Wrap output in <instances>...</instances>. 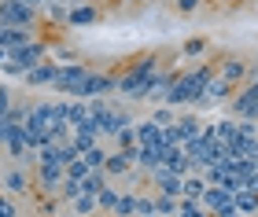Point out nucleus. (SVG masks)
<instances>
[{
  "label": "nucleus",
  "instance_id": "1",
  "mask_svg": "<svg viewBox=\"0 0 258 217\" xmlns=\"http://www.w3.org/2000/svg\"><path fill=\"white\" fill-rule=\"evenodd\" d=\"M159 70V59L155 55H144L137 66H129V70L118 77V92L125 96V99H144V88H148V81H151V74Z\"/></svg>",
  "mask_w": 258,
  "mask_h": 217
},
{
  "label": "nucleus",
  "instance_id": "2",
  "mask_svg": "<svg viewBox=\"0 0 258 217\" xmlns=\"http://www.w3.org/2000/svg\"><path fill=\"white\" fill-rule=\"evenodd\" d=\"M44 59V44H37V41H26V44H19V48H11L8 52V63H4V70L8 74H26V70H33Z\"/></svg>",
  "mask_w": 258,
  "mask_h": 217
},
{
  "label": "nucleus",
  "instance_id": "3",
  "mask_svg": "<svg viewBox=\"0 0 258 217\" xmlns=\"http://www.w3.org/2000/svg\"><path fill=\"white\" fill-rule=\"evenodd\" d=\"M114 85H118V77L89 70L85 77H81V85L74 88V96H78V99H96V96H107V92H114Z\"/></svg>",
  "mask_w": 258,
  "mask_h": 217
},
{
  "label": "nucleus",
  "instance_id": "4",
  "mask_svg": "<svg viewBox=\"0 0 258 217\" xmlns=\"http://www.w3.org/2000/svg\"><path fill=\"white\" fill-rule=\"evenodd\" d=\"M199 206H203L210 217H221V213H232L236 206H232V191L218 188V184H207V191L199 195Z\"/></svg>",
  "mask_w": 258,
  "mask_h": 217
},
{
  "label": "nucleus",
  "instance_id": "5",
  "mask_svg": "<svg viewBox=\"0 0 258 217\" xmlns=\"http://www.w3.org/2000/svg\"><path fill=\"white\" fill-rule=\"evenodd\" d=\"M33 15L37 11L26 8V4H19V0H0V26H33Z\"/></svg>",
  "mask_w": 258,
  "mask_h": 217
},
{
  "label": "nucleus",
  "instance_id": "6",
  "mask_svg": "<svg viewBox=\"0 0 258 217\" xmlns=\"http://www.w3.org/2000/svg\"><path fill=\"white\" fill-rule=\"evenodd\" d=\"M232 114H236V118L258 122V77H251V85L243 88L236 99H232Z\"/></svg>",
  "mask_w": 258,
  "mask_h": 217
},
{
  "label": "nucleus",
  "instance_id": "7",
  "mask_svg": "<svg viewBox=\"0 0 258 217\" xmlns=\"http://www.w3.org/2000/svg\"><path fill=\"white\" fill-rule=\"evenodd\" d=\"M177 77H181L177 70H166V74H162V70H155V74H151V81H148V88H144V99H151V103H162Z\"/></svg>",
  "mask_w": 258,
  "mask_h": 217
},
{
  "label": "nucleus",
  "instance_id": "8",
  "mask_svg": "<svg viewBox=\"0 0 258 217\" xmlns=\"http://www.w3.org/2000/svg\"><path fill=\"white\" fill-rule=\"evenodd\" d=\"M229 92H232V81H225L221 74H214V77H210V81L203 85V96H199L196 103H199V107H207V103H221V99H225Z\"/></svg>",
  "mask_w": 258,
  "mask_h": 217
},
{
  "label": "nucleus",
  "instance_id": "9",
  "mask_svg": "<svg viewBox=\"0 0 258 217\" xmlns=\"http://www.w3.org/2000/svg\"><path fill=\"white\" fill-rule=\"evenodd\" d=\"M89 74V66H81V63H70V66H59V77H55V88L67 96H74V88L81 85V77Z\"/></svg>",
  "mask_w": 258,
  "mask_h": 217
},
{
  "label": "nucleus",
  "instance_id": "10",
  "mask_svg": "<svg viewBox=\"0 0 258 217\" xmlns=\"http://www.w3.org/2000/svg\"><path fill=\"white\" fill-rule=\"evenodd\" d=\"M4 147H8V155H15V158H22L30 151V144H26V133H22V125H15V122H4Z\"/></svg>",
  "mask_w": 258,
  "mask_h": 217
},
{
  "label": "nucleus",
  "instance_id": "11",
  "mask_svg": "<svg viewBox=\"0 0 258 217\" xmlns=\"http://www.w3.org/2000/svg\"><path fill=\"white\" fill-rule=\"evenodd\" d=\"M22 77H26V85H33V88H41V85H55V77H59V66L41 59L37 66H33V70H26Z\"/></svg>",
  "mask_w": 258,
  "mask_h": 217
},
{
  "label": "nucleus",
  "instance_id": "12",
  "mask_svg": "<svg viewBox=\"0 0 258 217\" xmlns=\"http://www.w3.org/2000/svg\"><path fill=\"white\" fill-rule=\"evenodd\" d=\"M137 144H148V147H155V151L170 147L166 140H162V125H159V122H151V118L137 125Z\"/></svg>",
  "mask_w": 258,
  "mask_h": 217
},
{
  "label": "nucleus",
  "instance_id": "13",
  "mask_svg": "<svg viewBox=\"0 0 258 217\" xmlns=\"http://www.w3.org/2000/svg\"><path fill=\"white\" fill-rule=\"evenodd\" d=\"M151 180H155L159 195H181V177L170 173L166 166H155V169H151Z\"/></svg>",
  "mask_w": 258,
  "mask_h": 217
},
{
  "label": "nucleus",
  "instance_id": "14",
  "mask_svg": "<svg viewBox=\"0 0 258 217\" xmlns=\"http://www.w3.org/2000/svg\"><path fill=\"white\" fill-rule=\"evenodd\" d=\"M37 184L44 191H55L63 184V166H55V162H37Z\"/></svg>",
  "mask_w": 258,
  "mask_h": 217
},
{
  "label": "nucleus",
  "instance_id": "15",
  "mask_svg": "<svg viewBox=\"0 0 258 217\" xmlns=\"http://www.w3.org/2000/svg\"><path fill=\"white\" fill-rule=\"evenodd\" d=\"M67 22H70V26H96L100 11L92 8V4H74V8L67 11Z\"/></svg>",
  "mask_w": 258,
  "mask_h": 217
},
{
  "label": "nucleus",
  "instance_id": "16",
  "mask_svg": "<svg viewBox=\"0 0 258 217\" xmlns=\"http://www.w3.org/2000/svg\"><path fill=\"white\" fill-rule=\"evenodd\" d=\"M26 41H33V33L26 30V26H0V48H19V44H26Z\"/></svg>",
  "mask_w": 258,
  "mask_h": 217
},
{
  "label": "nucleus",
  "instance_id": "17",
  "mask_svg": "<svg viewBox=\"0 0 258 217\" xmlns=\"http://www.w3.org/2000/svg\"><path fill=\"white\" fill-rule=\"evenodd\" d=\"M232 206H236V213H243V217L258 213V191H254V188H240V191H232Z\"/></svg>",
  "mask_w": 258,
  "mask_h": 217
},
{
  "label": "nucleus",
  "instance_id": "18",
  "mask_svg": "<svg viewBox=\"0 0 258 217\" xmlns=\"http://www.w3.org/2000/svg\"><path fill=\"white\" fill-rule=\"evenodd\" d=\"M207 191V180H203V173L199 169H192L188 177H181V199H196L199 202V195Z\"/></svg>",
  "mask_w": 258,
  "mask_h": 217
},
{
  "label": "nucleus",
  "instance_id": "19",
  "mask_svg": "<svg viewBox=\"0 0 258 217\" xmlns=\"http://www.w3.org/2000/svg\"><path fill=\"white\" fill-rule=\"evenodd\" d=\"M129 169H133V162L125 158V151H114V155L103 158V173H107V177H125Z\"/></svg>",
  "mask_w": 258,
  "mask_h": 217
},
{
  "label": "nucleus",
  "instance_id": "20",
  "mask_svg": "<svg viewBox=\"0 0 258 217\" xmlns=\"http://www.w3.org/2000/svg\"><path fill=\"white\" fill-rule=\"evenodd\" d=\"M26 188H30V177L22 173V169H8L4 173V191L8 195H22Z\"/></svg>",
  "mask_w": 258,
  "mask_h": 217
},
{
  "label": "nucleus",
  "instance_id": "21",
  "mask_svg": "<svg viewBox=\"0 0 258 217\" xmlns=\"http://www.w3.org/2000/svg\"><path fill=\"white\" fill-rule=\"evenodd\" d=\"M221 66V77H225V81H232V85H236L240 81V77H247V63H243V59H229V63H218Z\"/></svg>",
  "mask_w": 258,
  "mask_h": 217
},
{
  "label": "nucleus",
  "instance_id": "22",
  "mask_svg": "<svg viewBox=\"0 0 258 217\" xmlns=\"http://www.w3.org/2000/svg\"><path fill=\"white\" fill-rule=\"evenodd\" d=\"M133 166H140V169H155L159 166V151L155 147H148V144H137V158H133Z\"/></svg>",
  "mask_w": 258,
  "mask_h": 217
},
{
  "label": "nucleus",
  "instance_id": "23",
  "mask_svg": "<svg viewBox=\"0 0 258 217\" xmlns=\"http://www.w3.org/2000/svg\"><path fill=\"white\" fill-rule=\"evenodd\" d=\"M92 144H100V136H96V133H85V129H74V133H70V147H74L78 155H85Z\"/></svg>",
  "mask_w": 258,
  "mask_h": 217
},
{
  "label": "nucleus",
  "instance_id": "24",
  "mask_svg": "<svg viewBox=\"0 0 258 217\" xmlns=\"http://www.w3.org/2000/svg\"><path fill=\"white\" fill-rule=\"evenodd\" d=\"M85 118H89V99H74V103H67V122H70V129H78Z\"/></svg>",
  "mask_w": 258,
  "mask_h": 217
},
{
  "label": "nucleus",
  "instance_id": "25",
  "mask_svg": "<svg viewBox=\"0 0 258 217\" xmlns=\"http://www.w3.org/2000/svg\"><path fill=\"white\" fill-rule=\"evenodd\" d=\"M214 136H218V144L232 147V144L240 140V133H236V122H214Z\"/></svg>",
  "mask_w": 258,
  "mask_h": 217
},
{
  "label": "nucleus",
  "instance_id": "26",
  "mask_svg": "<svg viewBox=\"0 0 258 217\" xmlns=\"http://www.w3.org/2000/svg\"><path fill=\"white\" fill-rule=\"evenodd\" d=\"M103 184H107V173H103V169H89V177L81 180V191H85V195H96Z\"/></svg>",
  "mask_w": 258,
  "mask_h": 217
},
{
  "label": "nucleus",
  "instance_id": "27",
  "mask_svg": "<svg viewBox=\"0 0 258 217\" xmlns=\"http://www.w3.org/2000/svg\"><path fill=\"white\" fill-rule=\"evenodd\" d=\"M177 206H181V195H159L155 199V213L159 217H177Z\"/></svg>",
  "mask_w": 258,
  "mask_h": 217
},
{
  "label": "nucleus",
  "instance_id": "28",
  "mask_svg": "<svg viewBox=\"0 0 258 217\" xmlns=\"http://www.w3.org/2000/svg\"><path fill=\"white\" fill-rule=\"evenodd\" d=\"M114 202H118V191H114L111 184H103V188L96 191V210H103V213H111V210H114Z\"/></svg>",
  "mask_w": 258,
  "mask_h": 217
},
{
  "label": "nucleus",
  "instance_id": "29",
  "mask_svg": "<svg viewBox=\"0 0 258 217\" xmlns=\"http://www.w3.org/2000/svg\"><path fill=\"white\" fill-rule=\"evenodd\" d=\"M63 177H67V180H85V177H89V166H85V158L78 155L74 162H67V166H63Z\"/></svg>",
  "mask_w": 258,
  "mask_h": 217
},
{
  "label": "nucleus",
  "instance_id": "30",
  "mask_svg": "<svg viewBox=\"0 0 258 217\" xmlns=\"http://www.w3.org/2000/svg\"><path fill=\"white\" fill-rule=\"evenodd\" d=\"M177 217H210L203 206H199L196 199H181V206H177Z\"/></svg>",
  "mask_w": 258,
  "mask_h": 217
},
{
  "label": "nucleus",
  "instance_id": "31",
  "mask_svg": "<svg viewBox=\"0 0 258 217\" xmlns=\"http://www.w3.org/2000/svg\"><path fill=\"white\" fill-rule=\"evenodd\" d=\"M81 158H85V166H89V169H103V158H107V155H103V147H100V144H92Z\"/></svg>",
  "mask_w": 258,
  "mask_h": 217
},
{
  "label": "nucleus",
  "instance_id": "32",
  "mask_svg": "<svg viewBox=\"0 0 258 217\" xmlns=\"http://www.w3.org/2000/svg\"><path fill=\"white\" fill-rule=\"evenodd\" d=\"M74 210H78L81 217H89V213H96V195H85V191H81V195L74 199Z\"/></svg>",
  "mask_w": 258,
  "mask_h": 217
},
{
  "label": "nucleus",
  "instance_id": "33",
  "mask_svg": "<svg viewBox=\"0 0 258 217\" xmlns=\"http://www.w3.org/2000/svg\"><path fill=\"white\" fill-rule=\"evenodd\" d=\"M44 8H48V19H55V22H67V11H70V4H67V0H48Z\"/></svg>",
  "mask_w": 258,
  "mask_h": 217
},
{
  "label": "nucleus",
  "instance_id": "34",
  "mask_svg": "<svg viewBox=\"0 0 258 217\" xmlns=\"http://www.w3.org/2000/svg\"><path fill=\"white\" fill-rule=\"evenodd\" d=\"M133 206H137V195H118V202H114V210H111V213H118V217H133Z\"/></svg>",
  "mask_w": 258,
  "mask_h": 217
},
{
  "label": "nucleus",
  "instance_id": "35",
  "mask_svg": "<svg viewBox=\"0 0 258 217\" xmlns=\"http://www.w3.org/2000/svg\"><path fill=\"white\" fill-rule=\"evenodd\" d=\"M114 140H118V147H133V144H137V125L118 129V133H114Z\"/></svg>",
  "mask_w": 258,
  "mask_h": 217
},
{
  "label": "nucleus",
  "instance_id": "36",
  "mask_svg": "<svg viewBox=\"0 0 258 217\" xmlns=\"http://www.w3.org/2000/svg\"><path fill=\"white\" fill-rule=\"evenodd\" d=\"M148 213H155V199H148V195H137L133 217H148Z\"/></svg>",
  "mask_w": 258,
  "mask_h": 217
},
{
  "label": "nucleus",
  "instance_id": "37",
  "mask_svg": "<svg viewBox=\"0 0 258 217\" xmlns=\"http://www.w3.org/2000/svg\"><path fill=\"white\" fill-rule=\"evenodd\" d=\"M236 133H240V140H251V136H258V125L251 118H240L236 122Z\"/></svg>",
  "mask_w": 258,
  "mask_h": 217
},
{
  "label": "nucleus",
  "instance_id": "38",
  "mask_svg": "<svg viewBox=\"0 0 258 217\" xmlns=\"http://www.w3.org/2000/svg\"><path fill=\"white\" fill-rule=\"evenodd\" d=\"M59 188H63V199H70V202L81 195V180H67V177H63V184H59Z\"/></svg>",
  "mask_w": 258,
  "mask_h": 217
},
{
  "label": "nucleus",
  "instance_id": "39",
  "mask_svg": "<svg viewBox=\"0 0 258 217\" xmlns=\"http://www.w3.org/2000/svg\"><path fill=\"white\" fill-rule=\"evenodd\" d=\"M151 122H159L162 129H166V125H173V107H170V103H166V107H159V111H155V118H151Z\"/></svg>",
  "mask_w": 258,
  "mask_h": 217
},
{
  "label": "nucleus",
  "instance_id": "40",
  "mask_svg": "<svg viewBox=\"0 0 258 217\" xmlns=\"http://www.w3.org/2000/svg\"><path fill=\"white\" fill-rule=\"evenodd\" d=\"M0 217H19V206L8 195H0Z\"/></svg>",
  "mask_w": 258,
  "mask_h": 217
},
{
  "label": "nucleus",
  "instance_id": "41",
  "mask_svg": "<svg viewBox=\"0 0 258 217\" xmlns=\"http://www.w3.org/2000/svg\"><path fill=\"white\" fill-rule=\"evenodd\" d=\"M203 48H207V41H203V37H192L188 44H184V52H188V55H196V52H203Z\"/></svg>",
  "mask_w": 258,
  "mask_h": 217
},
{
  "label": "nucleus",
  "instance_id": "42",
  "mask_svg": "<svg viewBox=\"0 0 258 217\" xmlns=\"http://www.w3.org/2000/svg\"><path fill=\"white\" fill-rule=\"evenodd\" d=\"M199 4H203V0H177V8H181V11H196Z\"/></svg>",
  "mask_w": 258,
  "mask_h": 217
},
{
  "label": "nucleus",
  "instance_id": "43",
  "mask_svg": "<svg viewBox=\"0 0 258 217\" xmlns=\"http://www.w3.org/2000/svg\"><path fill=\"white\" fill-rule=\"evenodd\" d=\"M19 4H26V8H33V11H37V8H44V4H48V0H19Z\"/></svg>",
  "mask_w": 258,
  "mask_h": 217
},
{
  "label": "nucleus",
  "instance_id": "44",
  "mask_svg": "<svg viewBox=\"0 0 258 217\" xmlns=\"http://www.w3.org/2000/svg\"><path fill=\"white\" fill-rule=\"evenodd\" d=\"M8 63V48H0V66H4Z\"/></svg>",
  "mask_w": 258,
  "mask_h": 217
},
{
  "label": "nucleus",
  "instance_id": "45",
  "mask_svg": "<svg viewBox=\"0 0 258 217\" xmlns=\"http://www.w3.org/2000/svg\"><path fill=\"white\" fill-rule=\"evenodd\" d=\"M221 217H243V213H236V210H232V213H221Z\"/></svg>",
  "mask_w": 258,
  "mask_h": 217
},
{
  "label": "nucleus",
  "instance_id": "46",
  "mask_svg": "<svg viewBox=\"0 0 258 217\" xmlns=\"http://www.w3.org/2000/svg\"><path fill=\"white\" fill-rule=\"evenodd\" d=\"M148 217H159V213H148Z\"/></svg>",
  "mask_w": 258,
  "mask_h": 217
},
{
  "label": "nucleus",
  "instance_id": "47",
  "mask_svg": "<svg viewBox=\"0 0 258 217\" xmlns=\"http://www.w3.org/2000/svg\"><path fill=\"white\" fill-rule=\"evenodd\" d=\"M254 191H258V180H254Z\"/></svg>",
  "mask_w": 258,
  "mask_h": 217
},
{
  "label": "nucleus",
  "instance_id": "48",
  "mask_svg": "<svg viewBox=\"0 0 258 217\" xmlns=\"http://www.w3.org/2000/svg\"><path fill=\"white\" fill-rule=\"evenodd\" d=\"M70 4H78V0H70Z\"/></svg>",
  "mask_w": 258,
  "mask_h": 217
},
{
  "label": "nucleus",
  "instance_id": "49",
  "mask_svg": "<svg viewBox=\"0 0 258 217\" xmlns=\"http://www.w3.org/2000/svg\"><path fill=\"white\" fill-rule=\"evenodd\" d=\"M251 217H258V213H251Z\"/></svg>",
  "mask_w": 258,
  "mask_h": 217
}]
</instances>
